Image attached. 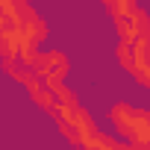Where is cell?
Listing matches in <instances>:
<instances>
[{
  "instance_id": "30bf717a",
  "label": "cell",
  "mask_w": 150,
  "mask_h": 150,
  "mask_svg": "<svg viewBox=\"0 0 150 150\" xmlns=\"http://www.w3.org/2000/svg\"><path fill=\"white\" fill-rule=\"evenodd\" d=\"M3 24H6V18H3V15H0V27H3Z\"/></svg>"
},
{
  "instance_id": "277c9868",
  "label": "cell",
  "mask_w": 150,
  "mask_h": 150,
  "mask_svg": "<svg viewBox=\"0 0 150 150\" xmlns=\"http://www.w3.org/2000/svg\"><path fill=\"white\" fill-rule=\"evenodd\" d=\"M33 71L38 77H47V80H65L71 74V62L62 50H35L33 56Z\"/></svg>"
},
{
  "instance_id": "8fae6325",
  "label": "cell",
  "mask_w": 150,
  "mask_h": 150,
  "mask_svg": "<svg viewBox=\"0 0 150 150\" xmlns=\"http://www.w3.org/2000/svg\"><path fill=\"white\" fill-rule=\"evenodd\" d=\"M24 3H33V0H24Z\"/></svg>"
},
{
  "instance_id": "5b68a950",
  "label": "cell",
  "mask_w": 150,
  "mask_h": 150,
  "mask_svg": "<svg viewBox=\"0 0 150 150\" xmlns=\"http://www.w3.org/2000/svg\"><path fill=\"white\" fill-rule=\"evenodd\" d=\"M112 24H115V33H118L121 41H132V38L150 35V18H147V12H144L141 6H138L135 12H129V15L112 18Z\"/></svg>"
},
{
  "instance_id": "52a82bcc",
  "label": "cell",
  "mask_w": 150,
  "mask_h": 150,
  "mask_svg": "<svg viewBox=\"0 0 150 150\" xmlns=\"http://www.w3.org/2000/svg\"><path fill=\"white\" fill-rule=\"evenodd\" d=\"M83 147H86V150H132L124 138H112V135H106V132H100V129H94V132L86 138Z\"/></svg>"
},
{
  "instance_id": "9c48e42d",
  "label": "cell",
  "mask_w": 150,
  "mask_h": 150,
  "mask_svg": "<svg viewBox=\"0 0 150 150\" xmlns=\"http://www.w3.org/2000/svg\"><path fill=\"white\" fill-rule=\"evenodd\" d=\"M21 3H24V0H0V15H3L6 21H12V18L18 15Z\"/></svg>"
},
{
  "instance_id": "ba28073f",
  "label": "cell",
  "mask_w": 150,
  "mask_h": 150,
  "mask_svg": "<svg viewBox=\"0 0 150 150\" xmlns=\"http://www.w3.org/2000/svg\"><path fill=\"white\" fill-rule=\"evenodd\" d=\"M103 9L109 12V18H118V15H129L138 9V0H100Z\"/></svg>"
},
{
  "instance_id": "8992f818",
  "label": "cell",
  "mask_w": 150,
  "mask_h": 150,
  "mask_svg": "<svg viewBox=\"0 0 150 150\" xmlns=\"http://www.w3.org/2000/svg\"><path fill=\"white\" fill-rule=\"evenodd\" d=\"M0 68H3V74H9V80H15V83H27L30 77H35V71H33V65L30 62H24L21 56H9V59H0Z\"/></svg>"
},
{
  "instance_id": "3957f363",
  "label": "cell",
  "mask_w": 150,
  "mask_h": 150,
  "mask_svg": "<svg viewBox=\"0 0 150 150\" xmlns=\"http://www.w3.org/2000/svg\"><path fill=\"white\" fill-rule=\"evenodd\" d=\"M147 44H150V35H141V38H132V41H118V65L129 74V77L138 83V86H150V56H147Z\"/></svg>"
},
{
  "instance_id": "7a4b0ae2",
  "label": "cell",
  "mask_w": 150,
  "mask_h": 150,
  "mask_svg": "<svg viewBox=\"0 0 150 150\" xmlns=\"http://www.w3.org/2000/svg\"><path fill=\"white\" fill-rule=\"evenodd\" d=\"M53 121H56L62 138H65L68 144H74V147H83L86 138L97 129L91 112H88L80 100H77V103H71V106H65V109H59V112L53 115Z\"/></svg>"
},
{
  "instance_id": "6da1fadb",
  "label": "cell",
  "mask_w": 150,
  "mask_h": 150,
  "mask_svg": "<svg viewBox=\"0 0 150 150\" xmlns=\"http://www.w3.org/2000/svg\"><path fill=\"white\" fill-rule=\"evenodd\" d=\"M109 121H112V129L132 150L150 147V112L147 109H138L129 103H115L109 109Z\"/></svg>"
}]
</instances>
